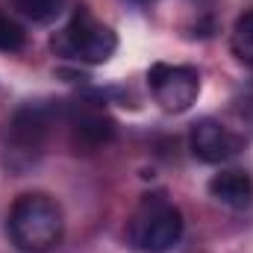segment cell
Wrapping results in <instances>:
<instances>
[{
    "label": "cell",
    "mask_w": 253,
    "mask_h": 253,
    "mask_svg": "<svg viewBox=\"0 0 253 253\" xmlns=\"http://www.w3.org/2000/svg\"><path fill=\"white\" fill-rule=\"evenodd\" d=\"M50 50L62 59L85 65H103L109 62L118 50V36L109 24L94 18V12L80 3L71 12V21L50 39Z\"/></svg>",
    "instance_id": "3"
},
{
    "label": "cell",
    "mask_w": 253,
    "mask_h": 253,
    "mask_svg": "<svg viewBox=\"0 0 253 253\" xmlns=\"http://www.w3.org/2000/svg\"><path fill=\"white\" fill-rule=\"evenodd\" d=\"M50 138V109L42 103L18 106L0 129V165L9 174H27L44 156Z\"/></svg>",
    "instance_id": "2"
},
{
    "label": "cell",
    "mask_w": 253,
    "mask_h": 253,
    "mask_svg": "<svg viewBox=\"0 0 253 253\" xmlns=\"http://www.w3.org/2000/svg\"><path fill=\"white\" fill-rule=\"evenodd\" d=\"M24 47H27V33H24V27H21L12 15L0 12V53H21Z\"/></svg>",
    "instance_id": "11"
},
{
    "label": "cell",
    "mask_w": 253,
    "mask_h": 253,
    "mask_svg": "<svg viewBox=\"0 0 253 253\" xmlns=\"http://www.w3.org/2000/svg\"><path fill=\"white\" fill-rule=\"evenodd\" d=\"M147 85L153 100L165 112H189L200 97V71L194 65L153 62L147 68Z\"/></svg>",
    "instance_id": "5"
},
{
    "label": "cell",
    "mask_w": 253,
    "mask_h": 253,
    "mask_svg": "<svg viewBox=\"0 0 253 253\" xmlns=\"http://www.w3.org/2000/svg\"><path fill=\"white\" fill-rule=\"evenodd\" d=\"M189 147L194 159H200L206 165H224L245 150V138L236 135L230 126H224L215 118H200L191 124Z\"/></svg>",
    "instance_id": "6"
},
{
    "label": "cell",
    "mask_w": 253,
    "mask_h": 253,
    "mask_svg": "<svg viewBox=\"0 0 253 253\" xmlns=\"http://www.w3.org/2000/svg\"><path fill=\"white\" fill-rule=\"evenodd\" d=\"M68 126H71L74 147H80L85 153L106 147L118 132V124L109 118V112L91 100H80L68 109Z\"/></svg>",
    "instance_id": "7"
},
{
    "label": "cell",
    "mask_w": 253,
    "mask_h": 253,
    "mask_svg": "<svg viewBox=\"0 0 253 253\" xmlns=\"http://www.w3.org/2000/svg\"><path fill=\"white\" fill-rule=\"evenodd\" d=\"M12 6L24 18L36 21V24H47V21L59 18V12L65 9V0H12Z\"/></svg>",
    "instance_id": "10"
},
{
    "label": "cell",
    "mask_w": 253,
    "mask_h": 253,
    "mask_svg": "<svg viewBox=\"0 0 253 253\" xmlns=\"http://www.w3.org/2000/svg\"><path fill=\"white\" fill-rule=\"evenodd\" d=\"M186 221L174 200L165 194H144L129 218V245L141 253H168L183 239Z\"/></svg>",
    "instance_id": "4"
},
{
    "label": "cell",
    "mask_w": 253,
    "mask_h": 253,
    "mask_svg": "<svg viewBox=\"0 0 253 253\" xmlns=\"http://www.w3.org/2000/svg\"><path fill=\"white\" fill-rule=\"evenodd\" d=\"M209 194L227 209H245L253 203V180L239 168H224L209 180Z\"/></svg>",
    "instance_id": "8"
},
{
    "label": "cell",
    "mask_w": 253,
    "mask_h": 253,
    "mask_svg": "<svg viewBox=\"0 0 253 253\" xmlns=\"http://www.w3.org/2000/svg\"><path fill=\"white\" fill-rule=\"evenodd\" d=\"M9 239L27 253H44L56 248L65 236V215L56 197L44 191L18 194L9 209Z\"/></svg>",
    "instance_id": "1"
},
{
    "label": "cell",
    "mask_w": 253,
    "mask_h": 253,
    "mask_svg": "<svg viewBox=\"0 0 253 253\" xmlns=\"http://www.w3.org/2000/svg\"><path fill=\"white\" fill-rule=\"evenodd\" d=\"M129 3H135V6H150V3H156V0H129Z\"/></svg>",
    "instance_id": "12"
},
{
    "label": "cell",
    "mask_w": 253,
    "mask_h": 253,
    "mask_svg": "<svg viewBox=\"0 0 253 253\" xmlns=\"http://www.w3.org/2000/svg\"><path fill=\"white\" fill-rule=\"evenodd\" d=\"M230 47H233V56L239 62L253 68V9L236 18L233 33H230Z\"/></svg>",
    "instance_id": "9"
}]
</instances>
